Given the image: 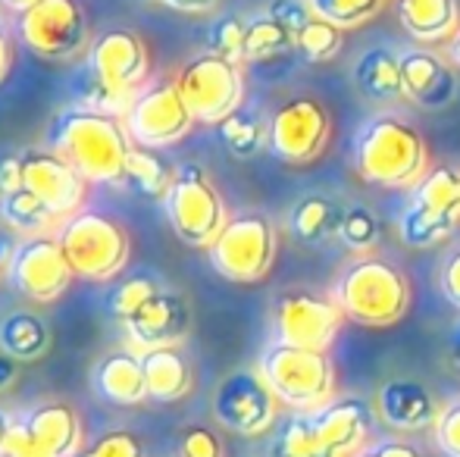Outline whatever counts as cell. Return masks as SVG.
Returning a JSON list of instances; mask_svg holds the SVG:
<instances>
[{
	"label": "cell",
	"instance_id": "6da1fadb",
	"mask_svg": "<svg viewBox=\"0 0 460 457\" xmlns=\"http://www.w3.org/2000/svg\"><path fill=\"white\" fill-rule=\"evenodd\" d=\"M50 147L63 154L92 185H113L126 182L135 141L119 116L73 107L54 119Z\"/></svg>",
	"mask_w": 460,
	"mask_h": 457
},
{
	"label": "cell",
	"instance_id": "7a4b0ae2",
	"mask_svg": "<svg viewBox=\"0 0 460 457\" xmlns=\"http://www.w3.org/2000/svg\"><path fill=\"white\" fill-rule=\"evenodd\" d=\"M426 160L429 157H426L423 135L401 116H373L354 138V166L369 185H382V189L413 185L429 170Z\"/></svg>",
	"mask_w": 460,
	"mask_h": 457
},
{
	"label": "cell",
	"instance_id": "3957f363",
	"mask_svg": "<svg viewBox=\"0 0 460 457\" xmlns=\"http://www.w3.org/2000/svg\"><path fill=\"white\" fill-rule=\"evenodd\" d=\"M332 298L354 323L392 326L411 311V282L385 257L358 254L339 273Z\"/></svg>",
	"mask_w": 460,
	"mask_h": 457
},
{
	"label": "cell",
	"instance_id": "277c9868",
	"mask_svg": "<svg viewBox=\"0 0 460 457\" xmlns=\"http://www.w3.org/2000/svg\"><path fill=\"white\" fill-rule=\"evenodd\" d=\"M257 370L279 404L291 410H316L335 395V364L326 351L276 342L263 351Z\"/></svg>",
	"mask_w": 460,
	"mask_h": 457
},
{
	"label": "cell",
	"instance_id": "5b68a950",
	"mask_svg": "<svg viewBox=\"0 0 460 457\" xmlns=\"http://www.w3.org/2000/svg\"><path fill=\"white\" fill-rule=\"evenodd\" d=\"M57 238H60V248L73 267L75 279H116L132 254L126 226L107 214H94V210H79L75 216H69L57 232Z\"/></svg>",
	"mask_w": 460,
	"mask_h": 457
},
{
	"label": "cell",
	"instance_id": "8992f818",
	"mask_svg": "<svg viewBox=\"0 0 460 457\" xmlns=\"http://www.w3.org/2000/svg\"><path fill=\"white\" fill-rule=\"evenodd\" d=\"M279 235L270 216L248 210L229 216L213 244L207 248L210 267L229 282H261L276 260Z\"/></svg>",
	"mask_w": 460,
	"mask_h": 457
},
{
	"label": "cell",
	"instance_id": "52a82bcc",
	"mask_svg": "<svg viewBox=\"0 0 460 457\" xmlns=\"http://www.w3.org/2000/svg\"><path fill=\"white\" fill-rule=\"evenodd\" d=\"M164 207L176 235L191 248H210L213 238L229 223L223 195L210 182L204 166L198 163L179 166L172 189L164 198Z\"/></svg>",
	"mask_w": 460,
	"mask_h": 457
},
{
	"label": "cell",
	"instance_id": "ba28073f",
	"mask_svg": "<svg viewBox=\"0 0 460 457\" xmlns=\"http://www.w3.org/2000/svg\"><path fill=\"white\" fill-rule=\"evenodd\" d=\"M176 88L188 104V110L198 122L217 126L232 110L242 107L244 98V75L242 63H232L219 54H198L179 69Z\"/></svg>",
	"mask_w": 460,
	"mask_h": 457
},
{
	"label": "cell",
	"instance_id": "9c48e42d",
	"mask_svg": "<svg viewBox=\"0 0 460 457\" xmlns=\"http://www.w3.org/2000/svg\"><path fill=\"white\" fill-rule=\"evenodd\" d=\"M16 31L31 54L54 63H69L92 48L88 19L75 0H41L16 19Z\"/></svg>",
	"mask_w": 460,
	"mask_h": 457
},
{
	"label": "cell",
	"instance_id": "30bf717a",
	"mask_svg": "<svg viewBox=\"0 0 460 457\" xmlns=\"http://www.w3.org/2000/svg\"><path fill=\"white\" fill-rule=\"evenodd\" d=\"M332 138V116L316 98H291L270 116V154L282 163H314Z\"/></svg>",
	"mask_w": 460,
	"mask_h": 457
},
{
	"label": "cell",
	"instance_id": "8fae6325",
	"mask_svg": "<svg viewBox=\"0 0 460 457\" xmlns=\"http://www.w3.org/2000/svg\"><path fill=\"white\" fill-rule=\"evenodd\" d=\"M122 122H126L135 147L160 151V147L182 141L198 119L188 110L176 82H154V85H145L135 94L132 107L122 116Z\"/></svg>",
	"mask_w": 460,
	"mask_h": 457
},
{
	"label": "cell",
	"instance_id": "7c38bea8",
	"mask_svg": "<svg viewBox=\"0 0 460 457\" xmlns=\"http://www.w3.org/2000/svg\"><path fill=\"white\" fill-rule=\"evenodd\" d=\"M147 73H151V54L145 38L126 25L103 29L88 48V75L116 94L135 98L145 88Z\"/></svg>",
	"mask_w": 460,
	"mask_h": 457
},
{
	"label": "cell",
	"instance_id": "4fadbf2b",
	"mask_svg": "<svg viewBox=\"0 0 460 457\" xmlns=\"http://www.w3.org/2000/svg\"><path fill=\"white\" fill-rule=\"evenodd\" d=\"M213 417L235 435H263L279 417V398L261 370H235L213 395Z\"/></svg>",
	"mask_w": 460,
	"mask_h": 457
},
{
	"label": "cell",
	"instance_id": "5bb4252c",
	"mask_svg": "<svg viewBox=\"0 0 460 457\" xmlns=\"http://www.w3.org/2000/svg\"><path fill=\"white\" fill-rule=\"evenodd\" d=\"M341 307L335 298L307 292V288H291L276 298V336L285 345L314 347V351H329L339 336Z\"/></svg>",
	"mask_w": 460,
	"mask_h": 457
},
{
	"label": "cell",
	"instance_id": "9a60e30c",
	"mask_svg": "<svg viewBox=\"0 0 460 457\" xmlns=\"http://www.w3.org/2000/svg\"><path fill=\"white\" fill-rule=\"evenodd\" d=\"M6 276L25 298L38 301V304H50V301L63 298L75 279L57 235L22 238L16 254H13V263L6 267Z\"/></svg>",
	"mask_w": 460,
	"mask_h": 457
},
{
	"label": "cell",
	"instance_id": "2e32d148",
	"mask_svg": "<svg viewBox=\"0 0 460 457\" xmlns=\"http://www.w3.org/2000/svg\"><path fill=\"white\" fill-rule=\"evenodd\" d=\"M22 185L57 220H69L85 204L92 182L54 147H29L22 151Z\"/></svg>",
	"mask_w": 460,
	"mask_h": 457
},
{
	"label": "cell",
	"instance_id": "e0dca14e",
	"mask_svg": "<svg viewBox=\"0 0 460 457\" xmlns=\"http://www.w3.org/2000/svg\"><path fill=\"white\" fill-rule=\"evenodd\" d=\"M310 414L326 457H358L367 448L373 404H367L364 398H332Z\"/></svg>",
	"mask_w": 460,
	"mask_h": 457
},
{
	"label": "cell",
	"instance_id": "ac0fdd59",
	"mask_svg": "<svg viewBox=\"0 0 460 457\" xmlns=\"http://www.w3.org/2000/svg\"><path fill=\"white\" fill-rule=\"evenodd\" d=\"M122 326H126L128 338L141 351L179 345L188 336V330H191V304H188L185 294L160 288L141 311H135L128 320H122Z\"/></svg>",
	"mask_w": 460,
	"mask_h": 457
},
{
	"label": "cell",
	"instance_id": "d6986e66",
	"mask_svg": "<svg viewBox=\"0 0 460 457\" xmlns=\"http://www.w3.org/2000/svg\"><path fill=\"white\" fill-rule=\"evenodd\" d=\"M401 92L423 110H445L455 104L460 82L448 60L432 50H407L401 57Z\"/></svg>",
	"mask_w": 460,
	"mask_h": 457
},
{
	"label": "cell",
	"instance_id": "ffe728a7",
	"mask_svg": "<svg viewBox=\"0 0 460 457\" xmlns=\"http://www.w3.org/2000/svg\"><path fill=\"white\" fill-rule=\"evenodd\" d=\"M94 391L113 408H138L151 401L145 379V357L132 347H113L94 364Z\"/></svg>",
	"mask_w": 460,
	"mask_h": 457
},
{
	"label": "cell",
	"instance_id": "44dd1931",
	"mask_svg": "<svg viewBox=\"0 0 460 457\" xmlns=\"http://www.w3.org/2000/svg\"><path fill=\"white\" fill-rule=\"evenodd\" d=\"M438 404L432 391L417 379H388L376 395V414L392 429H426L436 426Z\"/></svg>",
	"mask_w": 460,
	"mask_h": 457
},
{
	"label": "cell",
	"instance_id": "7402d4cb",
	"mask_svg": "<svg viewBox=\"0 0 460 457\" xmlns=\"http://www.w3.org/2000/svg\"><path fill=\"white\" fill-rule=\"evenodd\" d=\"M25 426L38 439V445L48 448L54 457H79L82 454V420L75 414V408L63 401H44L38 408L29 410Z\"/></svg>",
	"mask_w": 460,
	"mask_h": 457
},
{
	"label": "cell",
	"instance_id": "603a6c76",
	"mask_svg": "<svg viewBox=\"0 0 460 457\" xmlns=\"http://www.w3.org/2000/svg\"><path fill=\"white\" fill-rule=\"evenodd\" d=\"M145 357V379H147V398L157 404L182 401L194 385V370L188 357L179 351V345L170 347H151L141 351Z\"/></svg>",
	"mask_w": 460,
	"mask_h": 457
},
{
	"label": "cell",
	"instance_id": "cb8c5ba5",
	"mask_svg": "<svg viewBox=\"0 0 460 457\" xmlns=\"http://www.w3.org/2000/svg\"><path fill=\"white\" fill-rule=\"evenodd\" d=\"M401 25L417 41H451L460 29V6L457 0H398Z\"/></svg>",
	"mask_w": 460,
	"mask_h": 457
},
{
	"label": "cell",
	"instance_id": "d4e9b609",
	"mask_svg": "<svg viewBox=\"0 0 460 457\" xmlns=\"http://www.w3.org/2000/svg\"><path fill=\"white\" fill-rule=\"evenodd\" d=\"M345 204L326 195H304L295 201L288 214V232L301 244H323L329 238H339Z\"/></svg>",
	"mask_w": 460,
	"mask_h": 457
},
{
	"label": "cell",
	"instance_id": "484cf974",
	"mask_svg": "<svg viewBox=\"0 0 460 457\" xmlns=\"http://www.w3.org/2000/svg\"><path fill=\"white\" fill-rule=\"evenodd\" d=\"M354 85L367 101H376V104L404 98V92H401V57L388 48L364 50L354 63Z\"/></svg>",
	"mask_w": 460,
	"mask_h": 457
},
{
	"label": "cell",
	"instance_id": "4316f807",
	"mask_svg": "<svg viewBox=\"0 0 460 457\" xmlns=\"http://www.w3.org/2000/svg\"><path fill=\"white\" fill-rule=\"evenodd\" d=\"M411 204L442 220H460V166L436 163L413 182Z\"/></svg>",
	"mask_w": 460,
	"mask_h": 457
},
{
	"label": "cell",
	"instance_id": "83f0119b",
	"mask_svg": "<svg viewBox=\"0 0 460 457\" xmlns=\"http://www.w3.org/2000/svg\"><path fill=\"white\" fill-rule=\"evenodd\" d=\"M50 347V326L31 311H13L0 323V351L10 354L16 364L38 360Z\"/></svg>",
	"mask_w": 460,
	"mask_h": 457
},
{
	"label": "cell",
	"instance_id": "f1b7e54d",
	"mask_svg": "<svg viewBox=\"0 0 460 457\" xmlns=\"http://www.w3.org/2000/svg\"><path fill=\"white\" fill-rule=\"evenodd\" d=\"M217 135L223 141V147L232 157H254L267 147L270 141V119L257 107H238L226 116L223 122H217Z\"/></svg>",
	"mask_w": 460,
	"mask_h": 457
},
{
	"label": "cell",
	"instance_id": "f546056e",
	"mask_svg": "<svg viewBox=\"0 0 460 457\" xmlns=\"http://www.w3.org/2000/svg\"><path fill=\"white\" fill-rule=\"evenodd\" d=\"M0 220L6 229H13L19 238H31V235H48V229L57 223V216L31 195L29 189H19L13 195H6L0 201Z\"/></svg>",
	"mask_w": 460,
	"mask_h": 457
},
{
	"label": "cell",
	"instance_id": "4dcf8cb0",
	"mask_svg": "<svg viewBox=\"0 0 460 457\" xmlns=\"http://www.w3.org/2000/svg\"><path fill=\"white\" fill-rule=\"evenodd\" d=\"M172 179H176V170L160 154H154L151 147H135L128 157L126 185H132L145 198H166V191L172 189Z\"/></svg>",
	"mask_w": 460,
	"mask_h": 457
},
{
	"label": "cell",
	"instance_id": "1f68e13d",
	"mask_svg": "<svg viewBox=\"0 0 460 457\" xmlns=\"http://www.w3.org/2000/svg\"><path fill=\"white\" fill-rule=\"evenodd\" d=\"M288 50H295V31L288 25H282L270 13L251 19L244 35V60H273Z\"/></svg>",
	"mask_w": 460,
	"mask_h": 457
},
{
	"label": "cell",
	"instance_id": "d6a6232c",
	"mask_svg": "<svg viewBox=\"0 0 460 457\" xmlns=\"http://www.w3.org/2000/svg\"><path fill=\"white\" fill-rule=\"evenodd\" d=\"M273 457H326L320 445V435L314 426V414L310 410H295L288 420L282 423L273 445Z\"/></svg>",
	"mask_w": 460,
	"mask_h": 457
},
{
	"label": "cell",
	"instance_id": "836d02e7",
	"mask_svg": "<svg viewBox=\"0 0 460 457\" xmlns=\"http://www.w3.org/2000/svg\"><path fill=\"white\" fill-rule=\"evenodd\" d=\"M455 226H457L455 220L432 216L411 201H407V207L401 210V220H398L401 242H404L407 248H432V244H438L442 238H448L451 232H455Z\"/></svg>",
	"mask_w": 460,
	"mask_h": 457
},
{
	"label": "cell",
	"instance_id": "e575fe53",
	"mask_svg": "<svg viewBox=\"0 0 460 457\" xmlns=\"http://www.w3.org/2000/svg\"><path fill=\"white\" fill-rule=\"evenodd\" d=\"M341 31L345 29H339V25H332L329 19L314 13L307 19V25L295 35V50L307 63H326L341 50Z\"/></svg>",
	"mask_w": 460,
	"mask_h": 457
},
{
	"label": "cell",
	"instance_id": "d590c367",
	"mask_svg": "<svg viewBox=\"0 0 460 457\" xmlns=\"http://www.w3.org/2000/svg\"><path fill=\"white\" fill-rule=\"evenodd\" d=\"M339 238L354 254H369L382 238L379 216H376L367 204H351V207H345V216H341Z\"/></svg>",
	"mask_w": 460,
	"mask_h": 457
},
{
	"label": "cell",
	"instance_id": "8d00e7d4",
	"mask_svg": "<svg viewBox=\"0 0 460 457\" xmlns=\"http://www.w3.org/2000/svg\"><path fill=\"white\" fill-rule=\"evenodd\" d=\"M307 4L316 16L329 19L339 29H354L369 22L385 6V0H307Z\"/></svg>",
	"mask_w": 460,
	"mask_h": 457
},
{
	"label": "cell",
	"instance_id": "74e56055",
	"mask_svg": "<svg viewBox=\"0 0 460 457\" xmlns=\"http://www.w3.org/2000/svg\"><path fill=\"white\" fill-rule=\"evenodd\" d=\"M244 35H248V22H244L242 16H235V13L219 16L217 22L210 25V31H207V50L226 57V60H232V63H242Z\"/></svg>",
	"mask_w": 460,
	"mask_h": 457
},
{
	"label": "cell",
	"instance_id": "f35d334b",
	"mask_svg": "<svg viewBox=\"0 0 460 457\" xmlns=\"http://www.w3.org/2000/svg\"><path fill=\"white\" fill-rule=\"evenodd\" d=\"M157 292H160V286H157V279H151V276H128V279H122L119 286L113 288V294H110V313L119 320H128Z\"/></svg>",
	"mask_w": 460,
	"mask_h": 457
},
{
	"label": "cell",
	"instance_id": "ab89813d",
	"mask_svg": "<svg viewBox=\"0 0 460 457\" xmlns=\"http://www.w3.org/2000/svg\"><path fill=\"white\" fill-rule=\"evenodd\" d=\"M79 457H145V445L128 429H113V433L101 435L92 448H82Z\"/></svg>",
	"mask_w": 460,
	"mask_h": 457
},
{
	"label": "cell",
	"instance_id": "60d3db41",
	"mask_svg": "<svg viewBox=\"0 0 460 457\" xmlns=\"http://www.w3.org/2000/svg\"><path fill=\"white\" fill-rule=\"evenodd\" d=\"M436 445L445 457H460V398L445 404L436 420Z\"/></svg>",
	"mask_w": 460,
	"mask_h": 457
},
{
	"label": "cell",
	"instance_id": "b9f144b4",
	"mask_svg": "<svg viewBox=\"0 0 460 457\" xmlns=\"http://www.w3.org/2000/svg\"><path fill=\"white\" fill-rule=\"evenodd\" d=\"M179 457H223V442L213 429L188 426L179 442Z\"/></svg>",
	"mask_w": 460,
	"mask_h": 457
},
{
	"label": "cell",
	"instance_id": "7bdbcfd3",
	"mask_svg": "<svg viewBox=\"0 0 460 457\" xmlns=\"http://www.w3.org/2000/svg\"><path fill=\"white\" fill-rule=\"evenodd\" d=\"M4 457H54V454L38 445V439L29 433V426L19 420V423H13V433H10V442H6Z\"/></svg>",
	"mask_w": 460,
	"mask_h": 457
},
{
	"label": "cell",
	"instance_id": "ee69618b",
	"mask_svg": "<svg viewBox=\"0 0 460 457\" xmlns=\"http://www.w3.org/2000/svg\"><path fill=\"white\" fill-rule=\"evenodd\" d=\"M267 13H270V16H276L282 25H288L295 35L304 29V25H307V19L314 16L310 4H301V0H273Z\"/></svg>",
	"mask_w": 460,
	"mask_h": 457
},
{
	"label": "cell",
	"instance_id": "f6af8a7d",
	"mask_svg": "<svg viewBox=\"0 0 460 457\" xmlns=\"http://www.w3.org/2000/svg\"><path fill=\"white\" fill-rule=\"evenodd\" d=\"M438 286H442V294L448 298V304H455L460 311V248L445 257L442 273H438Z\"/></svg>",
	"mask_w": 460,
	"mask_h": 457
},
{
	"label": "cell",
	"instance_id": "bcb514c9",
	"mask_svg": "<svg viewBox=\"0 0 460 457\" xmlns=\"http://www.w3.org/2000/svg\"><path fill=\"white\" fill-rule=\"evenodd\" d=\"M22 189V154H4L0 157V191L13 195Z\"/></svg>",
	"mask_w": 460,
	"mask_h": 457
},
{
	"label": "cell",
	"instance_id": "7dc6e473",
	"mask_svg": "<svg viewBox=\"0 0 460 457\" xmlns=\"http://www.w3.org/2000/svg\"><path fill=\"white\" fill-rule=\"evenodd\" d=\"M358 457H423V454H420V448L411 445V442L382 439V442H373V445H367Z\"/></svg>",
	"mask_w": 460,
	"mask_h": 457
},
{
	"label": "cell",
	"instance_id": "c3c4849f",
	"mask_svg": "<svg viewBox=\"0 0 460 457\" xmlns=\"http://www.w3.org/2000/svg\"><path fill=\"white\" fill-rule=\"evenodd\" d=\"M13 60H16V54H13V29H10V22H6L4 13H0V85L10 79Z\"/></svg>",
	"mask_w": 460,
	"mask_h": 457
},
{
	"label": "cell",
	"instance_id": "681fc988",
	"mask_svg": "<svg viewBox=\"0 0 460 457\" xmlns=\"http://www.w3.org/2000/svg\"><path fill=\"white\" fill-rule=\"evenodd\" d=\"M160 6H170V10H179V13H210L219 0H154Z\"/></svg>",
	"mask_w": 460,
	"mask_h": 457
},
{
	"label": "cell",
	"instance_id": "f907efd6",
	"mask_svg": "<svg viewBox=\"0 0 460 457\" xmlns=\"http://www.w3.org/2000/svg\"><path fill=\"white\" fill-rule=\"evenodd\" d=\"M19 242H22V238H19L13 229H6V226L0 229V269H4V273H6V267L13 263V254H16Z\"/></svg>",
	"mask_w": 460,
	"mask_h": 457
},
{
	"label": "cell",
	"instance_id": "816d5d0a",
	"mask_svg": "<svg viewBox=\"0 0 460 457\" xmlns=\"http://www.w3.org/2000/svg\"><path fill=\"white\" fill-rule=\"evenodd\" d=\"M13 379H16V360H13L10 354L0 351V391L10 389Z\"/></svg>",
	"mask_w": 460,
	"mask_h": 457
},
{
	"label": "cell",
	"instance_id": "f5cc1de1",
	"mask_svg": "<svg viewBox=\"0 0 460 457\" xmlns=\"http://www.w3.org/2000/svg\"><path fill=\"white\" fill-rule=\"evenodd\" d=\"M41 0H0V6L10 13H16V16H22V13H29L31 6H38Z\"/></svg>",
	"mask_w": 460,
	"mask_h": 457
},
{
	"label": "cell",
	"instance_id": "db71d44e",
	"mask_svg": "<svg viewBox=\"0 0 460 457\" xmlns=\"http://www.w3.org/2000/svg\"><path fill=\"white\" fill-rule=\"evenodd\" d=\"M10 433H13V420L4 414V410H0V457H4V452H6V442H10Z\"/></svg>",
	"mask_w": 460,
	"mask_h": 457
},
{
	"label": "cell",
	"instance_id": "11a10c76",
	"mask_svg": "<svg viewBox=\"0 0 460 457\" xmlns=\"http://www.w3.org/2000/svg\"><path fill=\"white\" fill-rule=\"evenodd\" d=\"M448 351H451V364L460 370V323L455 326V332H451V347H448Z\"/></svg>",
	"mask_w": 460,
	"mask_h": 457
},
{
	"label": "cell",
	"instance_id": "9f6ffc18",
	"mask_svg": "<svg viewBox=\"0 0 460 457\" xmlns=\"http://www.w3.org/2000/svg\"><path fill=\"white\" fill-rule=\"evenodd\" d=\"M448 54H451V60L460 66V29H457V35L451 38V48H448Z\"/></svg>",
	"mask_w": 460,
	"mask_h": 457
},
{
	"label": "cell",
	"instance_id": "6f0895ef",
	"mask_svg": "<svg viewBox=\"0 0 460 457\" xmlns=\"http://www.w3.org/2000/svg\"><path fill=\"white\" fill-rule=\"evenodd\" d=\"M0 201H4V191H0Z\"/></svg>",
	"mask_w": 460,
	"mask_h": 457
},
{
	"label": "cell",
	"instance_id": "680465c9",
	"mask_svg": "<svg viewBox=\"0 0 460 457\" xmlns=\"http://www.w3.org/2000/svg\"><path fill=\"white\" fill-rule=\"evenodd\" d=\"M0 276H4V269H0Z\"/></svg>",
	"mask_w": 460,
	"mask_h": 457
},
{
	"label": "cell",
	"instance_id": "91938a15",
	"mask_svg": "<svg viewBox=\"0 0 460 457\" xmlns=\"http://www.w3.org/2000/svg\"><path fill=\"white\" fill-rule=\"evenodd\" d=\"M270 457H273V454H270Z\"/></svg>",
	"mask_w": 460,
	"mask_h": 457
}]
</instances>
